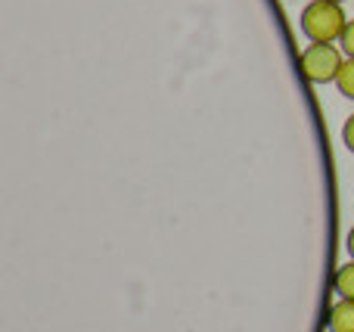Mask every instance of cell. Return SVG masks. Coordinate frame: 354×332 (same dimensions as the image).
Here are the masks:
<instances>
[{"instance_id":"cell-1","label":"cell","mask_w":354,"mask_h":332,"mask_svg":"<svg viewBox=\"0 0 354 332\" xmlns=\"http://www.w3.org/2000/svg\"><path fill=\"white\" fill-rule=\"evenodd\" d=\"M301 35L311 43H339L345 25V10L342 3H333V0H311V3L301 10Z\"/></svg>"},{"instance_id":"cell-2","label":"cell","mask_w":354,"mask_h":332,"mask_svg":"<svg viewBox=\"0 0 354 332\" xmlns=\"http://www.w3.org/2000/svg\"><path fill=\"white\" fill-rule=\"evenodd\" d=\"M342 62H345V53L336 43H308L299 56L301 75L311 84H330V81H336Z\"/></svg>"},{"instance_id":"cell-3","label":"cell","mask_w":354,"mask_h":332,"mask_svg":"<svg viewBox=\"0 0 354 332\" xmlns=\"http://www.w3.org/2000/svg\"><path fill=\"white\" fill-rule=\"evenodd\" d=\"M326 329L330 332H354V302L351 298H339L330 308L326 317Z\"/></svg>"},{"instance_id":"cell-4","label":"cell","mask_w":354,"mask_h":332,"mask_svg":"<svg viewBox=\"0 0 354 332\" xmlns=\"http://www.w3.org/2000/svg\"><path fill=\"white\" fill-rule=\"evenodd\" d=\"M333 289L339 292V298H351L354 302V258H348L333 273Z\"/></svg>"},{"instance_id":"cell-5","label":"cell","mask_w":354,"mask_h":332,"mask_svg":"<svg viewBox=\"0 0 354 332\" xmlns=\"http://www.w3.org/2000/svg\"><path fill=\"white\" fill-rule=\"evenodd\" d=\"M336 87L342 97L354 99V59H348V56H345L342 68H339V75H336Z\"/></svg>"},{"instance_id":"cell-6","label":"cell","mask_w":354,"mask_h":332,"mask_svg":"<svg viewBox=\"0 0 354 332\" xmlns=\"http://www.w3.org/2000/svg\"><path fill=\"white\" fill-rule=\"evenodd\" d=\"M339 47H342V53L354 59V19H348V25H345L342 37H339Z\"/></svg>"},{"instance_id":"cell-7","label":"cell","mask_w":354,"mask_h":332,"mask_svg":"<svg viewBox=\"0 0 354 332\" xmlns=\"http://www.w3.org/2000/svg\"><path fill=\"white\" fill-rule=\"evenodd\" d=\"M342 140H345V146L354 153V115H348V121H345V128H342Z\"/></svg>"},{"instance_id":"cell-8","label":"cell","mask_w":354,"mask_h":332,"mask_svg":"<svg viewBox=\"0 0 354 332\" xmlns=\"http://www.w3.org/2000/svg\"><path fill=\"white\" fill-rule=\"evenodd\" d=\"M348 255H351V258H354V227L348 230Z\"/></svg>"},{"instance_id":"cell-9","label":"cell","mask_w":354,"mask_h":332,"mask_svg":"<svg viewBox=\"0 0 354 332\" xmlns=\"http://www.w3.org/2000/svg\"><path fill=\"white\" fill-rule=\"evenodd\" d=\"M333 3H345V0H333Z\"/></svg>"}]
</instances>
